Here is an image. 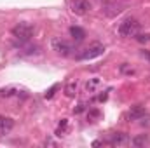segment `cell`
Wrapping results in <instances>:
<instances>
[{
    "label": "cell",
    "instance_id": "cell-18",
    "mask_svg": "<svg viewBox=\"0 0 150 148\" xmlns=\"http://www.w3.org/2000/svg\"><path fill=\"white\" fill-rule=\"evenodd\" d=\"M98 117H100V111L98 110H91L89 111V120H91V118H98Z\"/></svg>",
    "mask_w": 150,
    "mask_h": 148
},
{
    "label": "cell",
    "instance_id": "cell-1",
    "mask_svg": "<svg viewBox=\"0 0 150 148\" xmlns=\"http://www.w3.org/2000/svg\"><path fill=\"white\" fill-rule=\"evenodd\" d=\"M138 32H140V23L134 18L124 19L120 23V26H119V35L120 37H134Z\"/></svg>",
    "mask_w": 150,
    "mask_h": 148
},
{
    "label": "cell",
    "instance_id": "cell-12",
    "mask_svg": "<svg viewBox=\"0 0 150 148\" xmlns=\"http://www.w3.org/2000/svg\"><path fill=\"white\" fill-rule=\"evenodd\" d=\"M0 96H4V98L19 96V89H16V87H5V89H2V91H0Z\"/></svg>",
    "mask_w": 150,
    "mask_h": 148
},
{
    "label": "cell",
    "instance_id": "cell-11",
    "mask_svg": "<svg viewBox=\"0 0 150 148\" xmlns=\"http://www.w3.org/2000/svg\"><path fill=\"white\" fill-rule=\"evenodd\" d=\"M131 143H133V147H145V145L149 143V136H147V134H140V136L133 138Z\"/></svg>",
    "mask_w": 150,
    "mask_h": 148
},
{
    "label": "cell",
    "instance_id": "cell-3",
    "mask_svg": "<svg viewBox=\"0 0 150 148\" xmlns=\"http://www.w3.org/2000/svg\"><path fill=\"white\" fill-rule=\"evenodd\" d=\"M103 52H105V45H101V44H93L91 47L84 49V51H82V52L77 56V59H80V61L94 59V58H100Z\"/></svg>",
    "mask_w": 150,
    "mask_h": 148
},
{
    "label": "cell",
    "instance_id": "cell-2",
    "mask_svg": "<svg viewBox=\"0 0 150 148\" xmlns=\"http://www.w3.org/2000/svg\"><path fill=\"white\" fill-rule=\"evenodd\" d=\"M12 35L19 42H28L33 35V26L30 23H19L12 28Z\"/></svg>",
    "mask_w": 150,
    "mask_h": 148
},
{
    "label": "cell",
    "instance_id": "cell-8",
    "mask_svg": "<svg viewBox=\"0 0 150 148\" xmlns=\"http://www.w3.org/2000/svg\"><path fill=\"white\" fill-rule=\"evenodd\" d=\"M143 117H145V108L142 105L133 106L131 111H129V118H133V120H138V118H143Z\"/></svg>",
    "mask_w": 150,
    "mask_h": 148
},
{
    "label": "cell",
    "instance_id": "cell-6",
    "mask_svg": "<svg viewBox=\"0 0 150 148\" xmlns=\"http://www.w3.org/2000/svg\"><path fill=\"white\" fill-rule=\"evenodd\" d=\"M129 143V136L126 132H113L110 138V145L112 147H124Z\"/></svg>",
    "mask_w": 150,
    "mask_h": 148
},
{
    "label": "cell",
    "instance_id": "cell-5",
    "mask_svg": "<svg viewBox=\"0 0 150 148\" xmlns=\"http://www.w3.org/2000/svg\"><path fill=\"white\" fill-rule=\"evenodd\" d=\"M89 9H91L89 0H75L74 4H72V11H74V14H77V16H84V14H87Z\"/></svg>",
    "mask_w": 150,
    "mask_h": 148
},
{
    "label": "cell",
    "instance_id": "cell-7",
    "mask_svg": "<svg viewBox=\"0 0 150 148\" xmlns=\"http://www.w3.org/2000/svg\"><path fill=\"white\" fill-rule=\"evenodd\" d=\"M14 127V120L9 118V117H0V138L9 134Z\"/></svg>",
    "mask_w": 150,
    "mask_h": 148
},
{
    "label": "cell",
    "instance_id": "cell-19",
    "mask_svg": "<svg viewBox=\"0 0 150 148\" xmlns=\"http://www.w3.org/2000/svg\"><path fill=\"white\" fill-rule=\"evenodd\" d=\"M84 106H86V105H82V103H80V105H79L74 111H75V113H80V111H84Z\"/></svg>",
    "mask_w": 150,
    "mask_h": 148
},
{
    "label": "cell",
    "instance_id": "cell-10",
    "mask_svg": "<svg viewBox=\"0 0 150 148\" xmlns=\"http://www.w3.org/2000/svg\"><path fill=\"white\" fill-rule=\"evenodd\" d=\"M100 84H101V78L93 77V78H89V80L86 82V91H87V92H94V91L100 87Z\"/></svg>",
    "mask_w": 150,
    "mask_h": 148
},
{
    "label": "cell",
    "instance_id": "cell-9",
    "mask_svg": "<svg viewBox=\"0 0 150 148\" xmlns=\"http://www.w3.org/2000/svg\"><path fill=\"white\" fill-rule=\"evenodd\" d=\"M70 35H72V38H74L75 42H82L84 37H86V32L80 26H72L70 28Z\"/></svg>",
    "mask_w": 150,
    "mask_h": 148
},
{
    "label": "cell",
    "instance_id": "cell-13",
    "mask_svg": "<svg viewBox=\"0 0 150 148\" xmlns=\"http://www.w3.org/2000/svg\"><path fill=\"white\" fill-rule=\"evenodd\" d=\"M65 92H67V96H68V98H74L75 92H77V80H72V82H68V84H67Z\"/></svg>",
    "mask_w": 150,
    "mask_h": 148
},
{
    "label": "cell",
    "instance_id": "cell-14",
    "mask_svg": "<svg viewBox=\"0 0 150 148\" xmlns=\"http://www.w3.org/2000/svg\"><path fill=\"white\" fill-rule=\"evenodd\" d=\"M120 73H124V75H133V73H134V68H133V66H129L127 63H124V65H120Z\"/></svg>",
    "mask_w": 150,
    "mask_h": 148
},
{
    "label": "cell",
    "instance_id": "cell-4",
    "mask_svg": "<svg viewBox=\"0 0 150 148\" xmlns=\"http://www.w3.org/2000/svg\"><path fill=\"white\" fill-rule=\"evenodd\" d=\"M51 45H52V49H54L58 54H61V56H70L72 51H74V47H72L70 44H67L65 40H61V38H52Z\"/></svg>",
    "mask_w": 150,
    "mask_h": 148
},
{
    "label": "cell",
    "instance_id": "cell-21",
    "mask_svg": "<svg viewBox=\"0 0 150 148\" xmlns=\"http://www.w3.org/2000/svg\"><path fill=\"white\" fill-rule=\"evenodd\" d=\"M103 145V141H93V147H101Z\"/></svg>",
    "mask_w": 150,
    "mask_h": 148
},
{
    "label": "cell",
    "instance_id": "cell-16",
    "mask_svg": "<svg viewBox=\"0 0 150 148\" xmlns=\"http://www.w3.org/2000/svg\"><path fill=\"white\" fill-rule=\"evenodd\" d=\"M58 87H59V85H58V84H54V85H52V87L45 92V99H51V98L54 96V92H56V89H58Z\"/></svg>",
    "mask_w": 150,
    "mask_h": 148
},
{
    "label": "cell",
    "instance_id": "cell-15",
    "mask_svg": "<svg viewBox=\"0 0 150 148\" xmlns=\"http://www.w3.org/2000/svg\"><path fill=\"white\" fill-rule=\"evenodd\" d=\"M67 125H68V120H67V118H63V120L59 122V127H58V131H56V136H63V132H65Z\"/></svg>",
    "mask_w": 150,
    "mask_h": 148
},
{
    "label": "cell",
    "instance_id": "cell-20",
    "mask_svg": "<svg viewBox=\"0 0 150 148\" xmlns=\"http://www.w3.org/2000/svg\"><path fill=\"white\" fill-rule=\"evenodd\" d=\"M142 56H143V58H147V59L150 61V51H142Z\"/></svg>",
    "mask_w": 150,
    "mask_h": 148
},
{
    "label": "cell",
    "instance_id": "cell-17",
    "mask_svg": "<svg viewBox=\"0 0 150 148\" xmlns=\"http://www.w3.org/2000/svg\"><path fill=\"white\" fill-rule=\"evenodd\" d=\"M134 37H136V40H138V42H142V44H143V42H149V40H150V35H143V33H142V35H138V33H136Z\"/></svg>",
    "mask_w": 150,
    "mask_h": 148
}]
</instances>
